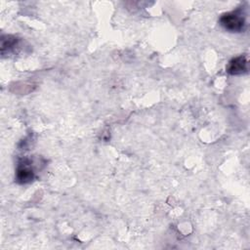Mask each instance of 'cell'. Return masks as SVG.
<instances>
[{
    "instance_id": "3",
    "label": "cell",
    "mask_w": 250,
    "mask_h": 250,
    "mask_svg": "<svg viewBox=\"0 0 250 250\" xmlns=\"http://www.w3.org/2000/svg\"><path fill=\"white\" fill-rule=\"evenodd\" d=\"M227 72L231 75H239L248 71V58L246 55H241L229 61L227 67Z\"/></svg>"
},
{
    "instance_id": "2",
    "label": "cell",
    "mask_w": 250,
    "mask_h": 250,
    "mask_svg": "<svg viewBox=\"0 0 250 250\" xmlns=\"http://www.w3.org/2000/svg\"><path fill=\"white\" fill-rule=\"evenodd\" d=\"M34 179V172L31 168V163L27 158L22 159L17 168L16 180L20 184L30 183Z\"/></svg>"
},
{
    "instance_id": "4",
    "label": "cell",
    "mask_w": 250,
    "mask_h": 250,
    "mask_svg": "<svg viewBox=\"0 0 250 250\" xmlns=\"http://www.w3.org/2000/svg\"><path fill=\"white\" fill-rule=\"evenodd\" d=\"M18 44V39L15 36H11V35H6V36H2L1 38V53L4 55L5 52H9L12 49H14V47H16Z\"/></svg>"
},
{
    "instance_id": "1",
    "label": "cell",
    "mask_w": 250,
    "mask_h": 250,
    "mask_svg": "<svg viewBox=\"0 0 250 250\" xmlns=\"http://www.w3.org/2000/svg\"><path fill=\"white\" fill-rule=\"evenodd\" d=\"M220 24L229 32H241L246 25L245 15L241 9L225 13L219 20Z\"/></svg>"
}]
</instances>
